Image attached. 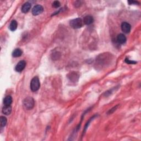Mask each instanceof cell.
<instances>
[{
    "mask_svg": "<svg viewBox=\"0 0 141 141\" xmlns=\"http://www.w3.org/2000/svg\"><path fill=\"white\" fill-rule=\"evenodd\" d=\"M83 20L79 18L71 20L70 23L71 26L73 29H79L81 28L83 26Z\"/></svg>",
    "mask_w": 141,
    "mask_h": 141,
    "instance_id": "6da1fadb",
    "label": "cell"
},
{
    "mask_svg": "<svg viewBox=\"0 0 141 141\" xmlns=\"http://www.w3.org/2000/svg\"><path fill=\"white\" fill-rule=\"evenodd\" d=\"M40 84L39 79L38 77H35L32 79L30 82V89L33 92H36L38 90Z\"/></svg>",
    "mask_w": 141,
    "mask_h": 141,
    "instance_id": "7a4b0ae2",
    "label": "cell"
},
{
    "mask_svg": "<svg viewBox=\"0 0 141 141\" xmlns=\"http://www.w3.org/2000/svg\"><path fill=\"white\" fill-rule=\"evenodd\" d=\"M23 105L27 109H31L34 106V100L31 97H27L23 101Z\"/></svg>",
    "mask_w": 141,
    "mask_h": 141,
    "instance_id": "3957f363",
    "label": "cell"
},
{
    "mask_svg": "<svg viewBox=\"0 0 141 141\" xmlns=\"http://www.w3.org/2000/svg\"><path fill=\"white\" fill-rule=\"evenodd\" d=\"M44 11V8L41 5H36L32 9V14L34 15H38L41 14Z\"/></svg>",
    "mask_w": 141,
    "mask_h": 141,
    "instance_id": "277c9868",
    "label": "cell"
},
{
    "mask_svg": "<svg viewBox=\"0 0 141 141\" xmlns=\"http://www.w3.org/2000/svg\"><path fill=\"white\" fill-rule=\"evenodd\" d=\"M26 66V62L25 61L22 60L19 61V62L17 63V65L15 66V71L17 72H22L24 69L25 68Z\"/></svg>",
    "mask_w": 141,
    "mask_h": 141,
    "instance_id": "5b68a950",
    "label": "cell"
},
{
    "mask_svg": "<svg viewBox=\"0 0 141 141\" xmlns=\"http://www.w3.org/2000/svg\"><path fill=\"white\" fill-rule=\"evenodd\" d=\"M121 29L122 31L125 33H129L131 31V26L129 23L123 22L121 24Z\"/></svg>",
    "mask_w": 141,
    "mask_h": 141,
    "instance_id": "8992f818",
    "label": "cell"
},
{
    "mask_svg": "<svg viewBox=\"0 0 141 141\" xmlns=\"http://www.w3.org/2000/svg\"><path fill=\"white\" fill-rule=\"evenodd\" d=\"M117 41L119 44H123L126 41V37L123 34H120L117 36Z\"/></svg>",
    "mask_w": 141,
    "mask_h": 141,
    "instance_id": "52a82bcc",
    "label": "cell"
},
{
    "mask_svg": "<svg viewBox=\"0 0 141 141\" xmlns=\"http://www.w3.org/2000/svg\"><path fill=\"white\" fill-rule=\"evenodd\" d=\"M93 21H94V19H93V17L90 16V15H87V16H86L84 18L83 22L85 24L90 25L93 23Z\"/></svg>",
    "mask_w": 141,
    "mask_h": 141,
    "instance_id": "ba28073f",
    "label": "cell"
},
{
    "mask_svg": "<svg viewBox=\"0 0 141 141\" xmlns=\"http://www.w3.org/2000/svg\"><path fill=\"white\" fill-rule=\"evenodd\" d=\"M31 8V4L29 2H26L22 7V12L24 13H26L29 11Z\"/></svg>",
    "mask_w": 141,
    "mask_h": 141,
    "instance_id": "9c48e42d",
    "label": "cell"
},
{
    "mask_svg": "<svg viewBox=\"0 0 141 141\" xmlns=\"http://www.w3.org/2000/svg\"><path fill=\"white\" fill-rule=\"evenodd\" d=\"M12 108L10 105H5L2 109V113L6 115H9L11 113Z\"/></svg>",
    "mask_w": 141,
    "mask_h": 141,
    "instance_id": "30bf717a",
    "label": "cell"
},
{
    "mask_svg": "<svg viewBox=\"0 0 141 141\" xmlns=\"http://www.w3.org/2000/svg\"><path fill=\"white\" fill-rule=\"evenodd\" d=\"M23 54V51L20 49H16L13 51L12 53V56L14 57H20Z\"/></svg>",
    "mask_w": 141,
    "mask_h": 141,
    "instance_id": "8fae6325",
    "label": "cell"
},
{
    "mask_svg": "<svg viewBox=\"0 0 141 141\" xmlns=\"http://www.w3.org/2000/svg\"><path fill=\"white\" fill-rule=\"evenodd\" d=\"M18 26L17 22L15 20H12L9 25V29L11 31H14L17 29Z\"/></svg>",
    "mask_w": 141,
    "mask_h": 141,
    "instance_id": "7c38bea8",
    "label": "cell"
},
{
    "mask_svg": "<svg viewBox=\"0 0 141 141\" xmlns=\"http://www.w3.org/2000/svg\"><path fill=\"white\" fill-rule=\"evenodd\" d=\"M12 103V98L10 96H7L4 99L3 103L5 105H10Z\"/></svg>",
    "mask_w": 141,
    "mask_h": 141,
    "instance_id": "4fadbf2b",
    "label": "cell"
},
{
    "mask_svg": "<svg viewBox=\"0 0 141 141\" xmlns=\"http://www.w3.org/2000/svg\"><path fill=\"white\" fill-rule=\"evenodd\" d=\"M7 119L4 116L0 117V125L1 127H4L7 124Z\"/></svg>",
    "mask_w": 141,
    "mask_h": 141,
    "instance_id": "5bb4252c",
    "label": "cell"
},
{
    "mask_svg": "<svg viewBox=\"0 0 141 141\" xmlns=\"http://www.w3.org/2000/svg\"><path fill=\"white\" fill-rule=\"evenodd\" d=\"M60 3L59 1H55L52 3V7L54 8H58L60 6Z\"/></svg>",
    "mask_w": 141,
    "mask_h": 141,
    "instance_id": "9a60e30c",
    "label": "cell"
},
{
    "mask_svg": "<svg viewBox=\"0 0 141 141\" xmlns=\"http://www.w3.org/2000/svg\"><path fill=\"white\" fill-rule=\"evenodd\" d=\"M125 61H126V63H130V64H134V63H136V62L135 61H130L129 59H127V58H126V60H125Z\"/></svg>",
    "mask_w": 141,
    "mask_h": 141,
    "instance_id": "2e32d148",
    "label": "cell"
},
{
    "mask_svg": "<svg viewBox=\"0 0 141 141\" xmlns=\"http://www.w3.org/2000/svg\"><path fill=\"white\" fill-rule=\"evenodd\" d=\"M129 3L130 4H134V3H138V2L137 1H129Z\"/></svg>",
    "mask_w": 141,
    "mask_h": 141,
    "instance_id": "e0dca14e",
    "label": "cell"
}]
</instances>
